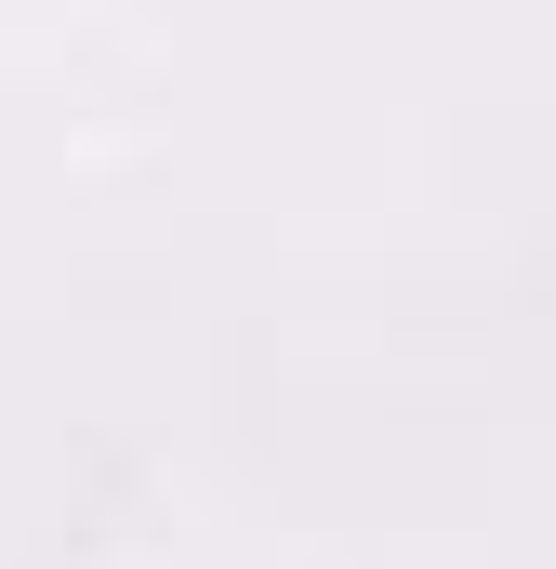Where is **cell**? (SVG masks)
Listing matches in <instances>:
<instances>
[]
</instances>
